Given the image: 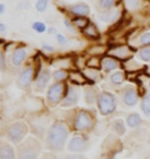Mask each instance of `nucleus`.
Returning <instances> with one entry per match:
<instances>
[{
  "label": "nucleus",
  "mask_w": 150,
  "mask_h": 159,
  "mask_svg": "<svg viewBox=\"0 0 150 159\" xmlns=\"http://www.w3.org/2000/svg\"><path fill=\"white\" fill-rule=\"evenodd\" d=\"M141 109L145 116H150V93L145 95L141 103Z\"/></svg>",
  "instance_id": "nucleus-27"
},
{
  "label": "nucleus",
  "mask_w": 150,
  "mask_h": 159,
  "mask_svg": "<svg viewBox=\"0 0 150 159\" xmlns=\"http://www.w3.org/2000/svg\"><path fill=\"white\" fill-rule=\"evenodd\" d=\"M139 57L143 61L150 62V47L144 48V49L139 51Z\"/></svg>",
  "instance_id": "nucleus-30"
},
{
  "label": "nucleus",
  "mask_w": 150,
  "mask_h": 159,
  "mask_svg": "<svg viewBox=\"0 0 150 159\" xmlns=\"http://www.w3.org/2000/svg\"><path fill=\"white\" fill-rule=\"evenodd\" d=\"M53 77L55 81L60 83V82H63V81H65V80H67V78H69V75H68V72L66 70H64V69H58V70L54 71Z\"/></svg>",
  "instance_id": "nucleus-26"
},
{
  "label": "nucleus",
  "mask_w": 150,
  "mask_h": 159,
  "mask_svg": "<svg viewBox=\"0 0 150 159\" xmlns=\"http://www.w3.org/2000/svg\"><path fill=\"white\" fill-rule=\"evenodd\" d=\"M29 132V127L25 122L18 121V122L11 123L7 127V134L8 139L14 144H21V142L25 139V136Z\"/></svg>",
  "instance_id": "nucleus-3"
},
{
  "label": "nucleus",
  "mask_w": 150,
  "mask_h": 159,
  "mask_svg": "<svg viewBox=\"0 0 150 159\" xmlns=\"http://www.w3.org/2000/svg\"><path fill=\"white\" fill-rule=\"evenodd\" d=\"M47 7V1L45 0H41V1H37L36 3V9L38 11H44Z\"/></svg>",
  "instance_id": "nucleus-34"
},
{
  "label": "nucleus",
  "mask_w": 150,
  "mask_h": 159,
  "mask_svg": "<svg viewBox=\"0 0 150 159\" xmlns=\"http://www.w3.org/2000/svg\"><path fill=\"white\" fill-rule=\"evenodd\" d=\"M32 27H33V29L35 31H37V32H39V33H42L46 30L45 24L42 23V22H35Z\"/></svg>",
  "instance_id": "nucleus-32"
},
{
  "label": "nucleus",
  "mask_w": 150,
  "mask_h": 159,
  "mask_svg": "<svg viewBox=\"0 0 150 159\" xmlns=\"http://www.w3.org/2000/svg\"><path fill=\"white\" fill-rule=\"evenodd\" d=\"M99 112L102 116H108L116 110V98L110 92H102L97 101Z\"/></svg>",
  "instance_id": "nucleus-5"
},
{
  "label": "nucleus",
  "mask_w": 150,
  "mask_h": 159,
  "mask_svg": "<svg viewBox=\"0 0 150 159\" xmlns=\"http://www.w3.org/2000/svg\"><path fill=\"white\" fill-rule=\"evenodd\" d=\"M41 144L35 138H28L18 146V159H38Z\"/></svg>",
  "instance_id": "nucleus-2"
},
{
  "label": "nucleus",
  "mask_w": 150,
  "mask_h": 159,
  "mask_svg": "<svg viewBox=\"0 0 150 159\" xmlns=\"http://www.w3.org/2000/svg\"><path fill=\"white\" fill-rule=\"evenodd\" d=\"M64 23H65V25H66V27L68 28L69 30H73V28H72V25H71V23H70V22L68 21V20H65L64 21Z\"/></svg>",
  "instance_id": "nucleus-41"
},
{
  "label": "nucleus",
  "mask_w": 150,
  "mask_h": 159,
  "mask_svg": "<svg viewBox=\"0 0 150 159\" xmlns=\"http://www.w3.org/2000/svg\"><path fill=\"white\" fill-rule=\"evenodd\" d=\"M69 135V128L63 121H56L49 127L46 136V148L50 151L61 152L65 148Z\"/></svg>",
  "instance_id": "nucleus-1"
},
{
  "label": "nucleus",
  "mask_w": 150,
  "mask_h": 159,
  "mask_svg": "<svg viewBox=\"0 0 150 159\" xmlns=\"http://www.w3.org/2000/svg\"><path fill=\"white\" fill-rule=\"evenodd\" d=\"M84 93V98L88 104H92L95 101H98V98L100 96L99 90L96 87H92V86H90L88 88L85 89Z\"/></svg>",
  "instance_id": "nucleus-17"
},
{
  "label": "nucleus",
  "mask_w": 150,
  "mask_h": 159,
  "mask_svg": "<svg viewBox=\"0 0 150 159\" xmlns=\"http://www.w3.org/2000/svg\"><path fill=\"white\" fill-rule=\"evenodd\" d=\"M140 123H141V117H140L139 114H137V113L131 114L126 119L127 126H130L131 128H135V127L138 126Z\"/></svg>",
  "instance_id": "nucleus-23"
},
{
  "label": "nucleus",
  "mask_w": 150,
  "mask_h": 159,
  "mask_svg": "<svg viewBox=\"0 0 150 159\" xmlns=\"http://www.w3.org/2000/svg\"><path fill=\"white\" fill-rule=\"evenodd\" d=\"M69 80L73 85L75 86H81V85H88V84H94L91 80H88L87 75H84V72L75 70L71 71L69 74Z\"/></svg>",
  "instance_id": "nucleus-11"
},
{
  "label": "nucleus",
  "mask_w": 150,
  "mask_h": 159,
  "mask_svg": "<svg viewBox=\"0 0 150 159\" xmlns=\"http://www.w3.org/2000/svg\"><path fill=\"white\" fill-rule=\"evenodd\" d=\"M41 159H57V157H56L55 154L47 152V153H43L42 154V157H41Z\"/></svg>",
  "instance_id": "nucleus-37"
},
{
  "label": "nucleus",
  "mask_w": 150,
  "mask_h": 159,
  "mask_svg": "<svg viewBox=\"0 0 150 159\" xmlns=\"http://www.w3.org/2000/svg\"><path fill=\"white\" fill-rule=\"evenodd\" d=\"M0 159H15L14 148L8 143L2 142L0 145Z\"/></svg>",
  "instance_id": "nucleus-13"
},
{
  "label": "nucleus",
  "mask_w": 150,
  "mask_h": 159,
  "mask_svg": "<svg viewBox=\"0 0 150 159\" xmlns=\"http://www.w3.org/2000/svg\"><path fill=\"white\" fill-rule=\"evenodd\" d=\"M109 56L113 57L116 60H122L126 62L133 58V53L127 46H118L110 51Z\"/></svg>",
  "instance_id": "nucleus-8"
},
{
  "label": "nucleus",
  "mask_w": 150,
  "mask_h": 159,
  "mask_svg": "<svg viewBox=\"0 0 150 159\" xmlns=\"http://www.w3.org/2000/svg\"><path fill=\"white\" fill-rule=\"evenodd\" d=\"M0 58H1V69H4L5 68V58H4V54L1 53V55H0Z\"/></svg>",
  "instance_id": "nucleus-40"
},
{
  "label": "nucleus",
  "mask_w": 150,
  "mask_h": 159,
  "mask_svg": "<svg viewBox=\"0 0 150 159\" xmlns=\"http://www.w3.org/2000/svg\"><path fill=\"white\" fill-rule=\"evenodd\" d=\"M82 33H84L85 36H88V39H95L96 40V39H100V33H99L97 27H96L95 25L92 24V23L88 25L85 29L82 30Z\"/></svg>",
  "instance_id": "nucleus-20"
},
{
  "label": "nucleus",
  "mask_w": 150,
  "mask_h": 159,
  "mask_svg": "<svg viewBox=\"0 0 150 159\" xmlns=\"http://www.w3.org/2000/svg\"><path fill=\"white\" fill-rule=\"evenodd\" d=\"M79 89L77 86H73V87H69L68 92H67V95L65 98L63 99L61 106L64 107H72L74 104L77 103V101L79 99Z\"/></svg>",
  "instance_id": "nucleus-10"
},
{
  "label": "nucleus",
  "mask_w": 150,
  "mask_h": 159,
  "mask_svg": "<svg viewBox=\"0 0 150 159\" xmlns=\"http://www.w3.org/2000/svg\"><path fill=\"white\" fill-rule=\"evenodd\" d=\"M113 130L115 131L116 134L123 135L124 132H126V126H124L123 120L117 119V120L114 121V123H113Z\"/></svg>",
  "instance_id": "nucleus-25"
},
{
  "label": "nucleus",
  "mask_w": 150,
  "mask_h": 159,
  "mask_svg": "<svg viewBox=\"0 0 150 159\" xmlns=\"http://www.w3.org/2000/svg\"><path fill=\"white\" fill-rule=\"evenodd\" d=\"M95 126V118L90 112L81 110L75 115L73 127L76 131H88Z\"/></svg>",
  "instance_id": "nucleus-6"
},
{
  "label": "nucleus",
  "mask_w": 150,
  "mask_h": 159,
  "mask_svg": "<svg viewBox=\"0 0 150 159\" xmlns=\"http://www.w3.org/2000/svg\"><path fill=\"white\" fill-rule=\"evenodd\" d=\"M70 11L76 15L77 17H85L90 14V7L85 3H78L70 6Z\"/></svg>",
  "instance_id": "nucleus-16"
},
{
  "label": "nucleus",
  "mask_w": 150,
  "mask_h": 159,
  "mask_svg": "<svg viewBox=\"0 0 150 159\" xmlns=\"http://www.w3.org/2000/svg\"><path fill=\"white\" fill-rule=\"evenodd\" d=\"M88 147H90V143L84 135L73 136L68 144V150L70 152H74V153L87 151Z\"/></svg>",
  "instance_id": "nucleus-7"
},
{
  "label": "nucleus",
  "mask_w": 150,
  "mask_h": 159,
  "mask_svg": "<svg viewBox=\"0 0 150 159\" xmlns=\"http://www.w3.org/2000/svg\"><path fill=\"white\" fill-rule=\"evenodd\" d=\"M52 64L54 66H57L59 68H63V69H66V68H69L70 67V60L69 59H66V58H63V59H57L55 61L52 62Z\"/></svg>",
  "instance_id": "nucleus-28"
},
{
  "label": "nucleus",
  "mask_w": 150,
  "mask_h": 159,
  "mask_svg": "<svg viewBox=\"0 0 150 159\" xmlns=\"http://www.w3.org/2000/svg\"><path fill=\"white\" fill-rule=\"evenodd\" d=\"M113 16H114V14L111 12L110 11H105L99 14V17H100L101 21H103V22H109L111 19H113Z\"/></svg>",
  "instance_id": "nucleus-31"
},
{
  "label": "nucleus",
  "mask_w": 150,
  "mask_h": 159,
  "mask_svg": "<svg viewBox=\"0 0 150 159\" xmlns=\"http://www.w3.org/2000/svg\"><path fill=\"white\" fill-rule=\"evenodd\" d=\"M0 31H1V32L4 31V25L3 24H0Z\"/></svg>",
  "instance_id": "nucleus-44"
},
{
  "label": "nucleus",
  "mask_w": 150,
  "mask_h": 159,
  "mask_svg": "<svg viewBox=\"0 0 150 159\" xmlns=\"http://www.w3.org/2000/svg\"><path fill=\"white\" fill-rule=\"evenodd\" d=\"M27 56V51L24 49V48H19V49L15 50V52L12 53L11 56V62L12 64L15 66L21 65L23 61L25 60Z\"/></svg>",
  "instance_id": "nucleus-18"
},
{
  "label": "nucleus",
  "mask_w": 150,
  "mask_h": 159,
  "mask_svg": "<svg viewBox=\"0 0 150 159\" xmlns=\"http://www.w3.org/2000/svg\"><path fill=\"white\" fill-rule=\"evenodd\" d=\"M50 77H52L50 71L47 70V69H44V70L41 71L40 75L36 79V83H35V89H36V91L38 92L43 91L46 88L49 82L50 81Z\"/></svg>",
  "instance_id": "nucleus-12"
},
{
  "label": "nucleus",
  "mask_w": 150,
  "mask_h": 159,
  "mask_svg": "<svg viewBox=\"0 0 150 159\" xmlns=\"http://www.w3.org/2000/svg\"><path fill=\"white\" fill-rule=\"evenodd\" d=\"M114 2L115 1H112V0H107V1L105 0V1H100V5H101V7L107 9V8L112 7L114 5Z\"/></svg>",
  "instance_id": "nucleus-35"
},
{
  "label": "nucleus",
  "mask_w": 150,
  "mask_h": 159,
  "mask_svg": "<svg viewBox=\"0 0 150 159\" xmlns=\"http://www.w3.org/2000/svg\"><path fill=\"white\" fill-rule=\"evenodd\" d=\"M118 60H116L115 58L111 56H107L102 58V68L104 69L106 72L112 71L114 69L118 68Z\"/></svg>",
  "instance_id": "nucleus-14"
},
{
  "label": "nucleus",
  "mask_w": 150,
  "mask_h": 159,
  "mask_svg": "<svg viewBox=\"0 0 150 159\" xmlns=\"http://www.w3.org/2000/svg\"><path fill=\"white\" fill-rule=\"evenodd\" d=\"M107 51L108 47L105 46V44H96V46H92L88 50V53L94 57H100L104 55L105 53H107Z\"/></svg>",
  "instance_id": "nucleus-19"
},
{
  "label": "nucleus",
  "mask_w": 150,
  "mask_h": 159,
  "mask_svg": "<svg viewBox=\"0 0 150 159\" xmlns=\"http://www.w3.org/2000/svg\"><path fill=\"white\" fill-rule=\"evenodd\" d=\"M35 78L34 67H27L22 71V74L19 75L17 84L18 87L21 89H26L30 86L32 80Z\"/></svg>",
  "instance_id": "nucleus-9"
},
{
  "label": "nucleus",
  "mask_w": 150,
  "mask_h": 159,
  "mask_svg": "<svg viewBox=\"0 0 150 159\" xmlns=\"http://www.w3.org/2000/svg\"><path fill=\"white\" fill-rule=\"evenodd\" d=\"M85 66L88 69H95V70H100L102 68V59L99 57H94L92 56L90 59L87 60L85 62Z\"/></svg>",
  "instance_id": "nucleus-21"
},
{
  "label": "nucleus",
  "mask_w": 150,
  "mask_h": 159,
  "mask_svg": "<svg viewBox=\"0 0 150 159\" xmlns=\"http://www.w3.org/2000/svg\"><path fill=\"white\" fill-rule=\"evenodd\" d=\"M57 40H58V43L61 44H65L67 43V39L62 35V34H57Z\"/></svg>",
  "instance_id": "nucleus-39"
},
{
  "label": "nucleus",
  "mask_w": 150,
  "mask_h": 159,
  "mask_svg": "<svg viewBox=\"0 0 150 159\" xmlns=\"http://www.w3.org/2000/svg\"><path fill=\"white\" fill-rule=\"evenodd\" d=\"M68 89H69V86L62 84V83H57V84H54L50 86L49 91H47V95H46V99H47L49 106L54 107H56L57 104H59L61 101H63V99L67 95Z\"/></svg>",
  "instance_id": "nucleus-4"
},
{
  "label": "nucleus",
  "mask_w": 150,
  "mask_h": 159,
  "mask_svg": "<svg viewBox=\"0 0 150 159\" xmlns=\"http://www.w3.org/2000/svg\"><path fill=\"white\" fill-rule=\"evenodd\" d=\"M140 43H141V44H143V46H149L150 44V31L142 34L141 37H140Z\"/></svg>",
  "instance_id": "nucleus-33"
},
{
  "label": "nucleus",
  "mask_w": 150,
  "mask_h": 159,
  "mask_svg": "<svg viewBox=\"0 0 150 159\" xmlns=\"http://www.w3.org/2000/svg\"><path fill=\"white\" fill-rule=\"evenodd\" d=\"M138 97L139 94L135 89H129L123 94V102L127 107H133L138 102Z\"/></svg>",
  "instance_id": "nucleus-15"
},
{
  "label": "nucleus",
  "mask_w": 150,
  "mask_h": 159,
  "mask_svg": "<svg viewBox=\"0 0 150 159\" xmlns=\"http://www.w3.org/2000/svg\"><path fill=\"white\" fill-rule=\"evenodd\" d=\"M43 48H44V49H45V50H47V51H52V52H53L54 50H55V49H54L53 47H50V46H47V44H45V43L43 44Z\"/></svg>",
  "instance_id": "nucleus-42"
},
{
  "label": "nucleus",
  "mask_w": 150,
  "mask_h": 159,
  "mask_svg": "<svg viewBox=\"0 0 150 159\" xmlns=\"http://www.w3.org/2000/svg\"><path fill=\"white\" fill-rule=\"evenodd\" d=\"M64 159H87V157L79 154H72V155H67L66 157H64Z\"/></svg>",
  "instance_id": "nucleus-36"
},
{
  "label": "nucleus",
  "mask_w": 150,
  "mask_h": 159,
  "mask_svg": "<svg viewBox=\"0 0 150 159\" xmlns=\"http://www.w3.org/2000/svg\"><path fill=\"white\" fill-rule=\"evenodd\" d=\"M111 82L115 85H121L124 81V75L121 71H116L113 75H111L110 77Z\"/></svg>",
  "instance_id": "nucleus-29"
},
{
  "label": "nucleus",
  "mask_w": 150,
  "mask_h": 159,
  "mask_svg": "<svg viewBox=\"0 0 150 159\" xmlns=\"http://www.w3.org/2000/svg\"><path fill=\"white\" fill-rule=\"evenodd\" d=\"M84 75H87L88 80H91L92 83L99 82L102 80V75L99 70H95V69H87L84 71Z\"/></svg>",
  "instance_id": "nucleus-24"
},
{
  "label": "nucleus",
  "mask_w": 150,
  "mask_h": 159,
  "mask_svg": "<svg viewBox=\"0 0 150 159\" xmlns=\"http://www.w3.org/2000/svg\"><path fill=\"white\" fill-rule=\"evenodd\" d=\"M72 24L77 28H79V29L84 30L91 24V22L87 17H75V18H73Z\"/></svg>",
  "instance_id": "nucleus-22"
},
{
  "label": "nucleus",
  "mask_w": 150,
  "mask_h": 159,
  "mask_svg": "<svg viewBox=\"0 0 150 159\" xmlns=\"http://www.w3.org/2000/svg\"><path fill=\"white\" fill-rule=\"evenodd\" d=\"M126 5H129L131 8L134 9V8L139 7L140 3H139V1H126Z\"/></svg>",
  "instance_id": "nucleus-38"
},
{
  "label": "nucleus",
  "mask_w": 150,
  "mask_h": 159,
  "mask_svg": "<svg viewBox=\"0 0 150 159\" xmlns=\"http://www.w3.org/2000/svg\"><path fill=\"white\" fill-rule=\"evenodd\" d=\"M3 11H4V5L1 3V4H0V14H2Z\"/></svg>",
  "instance_id": "nucleus-43"
}]
</instances>
